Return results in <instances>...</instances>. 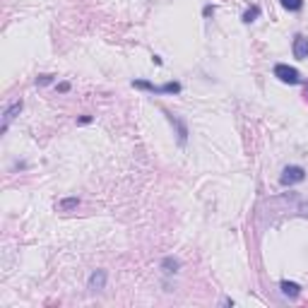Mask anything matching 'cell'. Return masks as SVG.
<instances>
[{
    "mask_svg": "<svg viewBox=\"0 0 308 308\" xmlns=\"http://www.w3.org/2000/svg\"><path fill=\"white\" fill-rule=\"evenodd\" d=\"M133 87H137V89H147V92H152V94H178L181 92V84H178V82H166V84L157 87V84H152V82L135 80Z\"/></svg>",
    "mask_w": 308,
    "mask_h": 308,
    "instance_id": "cell-1",
    "label": "cell"
},
{
    "mask_svg": "<svg viewBox=\"0 0 308 308\" xmlns=\"http://www.w3.org/2000/svg\"><path fill=\"white\" fill-rule=\"evenodd\" d=\"M176 270H178V260L166 258V260H164V272H176Z\"/></svg>",
    "mask_w": 308,
    "mask_h": 308,
    "instance_id": "cell-12",
    "label": "cell"
},
{
    "mask_svg": "<svg viewBox=\"0 0 308 308\" xmlns=\"http://www.w3.org/2000/svg\"><path fill=\"white\" fill-rule=\"evenodd\" d=\"M275 77L284 84H299L301 82V75H299V70L296 67H289V65H275Z\"/></svg>",
    "mask_w": 308,
    "mask_h": 308,
    "instance_id": "cell-2",
    "label": "cell"
},
{
    "mask_svg": "<svg viewBox=\"0 0 308 308\" xmlns=\"http://www.w3.org/2000/svg\"><path fill=\"white\" fill-rule=\"evenodd\" d=\"M294 58H299V60H306L308 58V39L304 36V34H299L294 39Z\"/></svg>",
    "mask_w": 308,
    "mask_h": 308,
    "instance_id": "cell-4",
    "label": "cell"
},
{
    "mask_svg": "<svg viewBox=\"0 0 308 308\" xmlns=\"http://www.w3.org/2000/svg\"><path fill=\"white\" fill-rule=\"evenodd\" d=\"M301 212H304V215H308V205H304V207H301Z\"/></svg>",
    "mask_w": 308,
    "mask_h": 308,
    "instance_id": "cell-16",
    "label": "cell"
},
{
    "mask_svg": "<svg viewBox=\"0 0 308 308\" xmlns=\"http://www.w3.org/2000/svg\"><path fill=\"white\" fill-rule=\"evenodd\" d=\"M39 82H41V84H46V82H51V75H41V77H39Z\"/></svg>",
    "mask_w": 308,
    "mask_h": 308,
    "instance_id": "cell-13",
    "label": "cell"
},
{
    "mask_svg": "<svg viewBox=\"0 0 308 308\" xmlns=\"http://www.w3.org/2000/svg\"><path fill=\"white\" fill-rule=\"evenodd\" d=\"M80 205V200L77 198H65V200L58 202V212H67V210H75Z\"/></svg>",
    "mask_w": 308,
    "mask_h": 308,
    "instance_id": "cell-8",
    "label": "cell"
},
{
    "mask_svg": "<svg viewBox=\"0 0 308 308\" xmlns=\"http://www.w3.org/2000/svg\"><path fill=\"white\" fill-rule=\"evenodd\" d=\"M282 7L289 10V12H299L304 7V0H282Z\"/></svg>",
    "mask_w": 308,
    "mask_h": 308,
    "instance_id": "cell-9",
    "label": "cell"
},
{
    "mask_svg": "<svg viewBox=\"0 0 308 308\" xmlns=\"http://www.w3.org/2000/svg\"><path fill=\"white\" fill-rule=\"evenodd\" d=\"M306 96H308V87H306Z\"/></svg>",
    "mask_w": 308,
    "mask_h": 308,
    "instance_id": "cell-17",
    "label": "cell"
},
{
    "mask_svg": "<svg viewBox=\"0 0 308 308\" xmlns=\"http://www.w3.org/2000/svg\"><path fill=\"white\" fill-rule=\"evenodd\" d=\"M104 282H106V272L104 270H99V272H94L92 277H89V289H104Z\"/></svg>",
    "mask_w": 308,
    "mask_h": 308,
    "instance_id": "cell-7",
    "label": "cell"
},
{
    "mask_svg": "<svg viewBox=\"0 0 308 308\" xmlns=\"http://www.w3.org/2000/svg\"><path fill=\"white\" fill-rule=\"evenodd\" d=\"M306 178V171L301 166H284V171L280 176L282 186H294V183H301Z\"/></svg>",
    "mask_w": 308,
    "mask_h": 308,
    "instance_id": "cell-3",
    "label": "cell"
},
{
    "mask_svg": "<svg viewBox=\"0 0 308 308\" xmlns=\"http://www.w3.org/2000/svg\"><path fill=\"white\" fill-rule=\"evenodd\" d=\"M58 89H60V92H67V89H70V84H67V82H63V84H58Z\"/></svg>",
    "mask_w": 308,
    "mask_h": 308,
    "instance_id": "cell-15",
    "label": "cell"
},
{
    "mask_svg": "<svg viewBox=\"0 0 308 308\" xmlns=\"http://www.w3.org/2000/svg\"><path fill=\"white\" fill-rule=\"evenodd\" d=\"M280 289H282V294L289 296V299H296V296L301 294V287H299L296 282H287V280H284L280 284Z\"/></svg>",
    "mask_w": 308,
    "mask_h": 308,
    "instance_id": "cell-6",
    "label": "cell"
},
{
    "mask_svg": "<svg viewBox=\"0 0 308 308\" xmlns=\"http://www.w3.org/2000/svg\"><path fill=\"white\" fill-rule=\"evenodd\" d=\"M169 118H171V123H176V128H178V140H181V142H186V135H188L186 125L178 121V118H174V116H169Z\"/></svg>",
    "mask_w": 308,
    "mask_h": 308,
    "instance_id": "cell-11",
    "label": "cell"
},
{
    "mask_svg": "<svg viewBox=\"0 0 308 308\" xmlns=\"http://www.w3.org/2000/svg\"><path fill=\"white\" fill-rule=\"evenodd\" d=\"M258 14H260V7H258V5H253L251 10H246V12H243V22H246V24H251V22H255V19H258Z\"/></svg>",
    "mask_w": 308,
    "mask_h": 308,
    "instance_id": "cell-10",
    "label": "cell"
},
{
    "mask_svg": "<svg viewBox=\"0 0 308 308\" xmlns=\"http://www.w3.org/2000/svg\"><path fill=\"white\" fill-rule=\"evenodd\" d=\"M19 111H22V101H12L10 106L5 108V113H2V133L7 130V125L14 121V116H17Z\"/></svg>",
    "mask_w": 308,
    "mask_h": 308,
    "instance_id": "cell-5",
    "label": "cell"
},
{
    "mask_svg": "<svg viewBox=\"0 0 308 308\" xmlns=\"http://www.w3.org/2000/svg\"><path fill=\"white\" fill-rule=\"evenodd\" d=\"M202 12H205V17H207V14H212V12H215V7H212V5H207V7L202 10Z\"/></svg>",
    "mask_w": 308,
    "mask_h": 308,
    "instance_id": "cell-14",
    "label": "cell"
}]
</instances>
